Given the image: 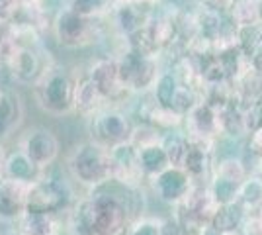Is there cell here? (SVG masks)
I'll list each match as a JSON object with an SVG mask.
<instances>
[{
	"mask_svg": "<svg viewBox=\"0 0 262 235\" xmlns=\"http://www.w3.org/2000/svg\"><path fill=\"white\" fill-rule=\"evenodd\" d=\"M73 177L88 188H96L112 179V157L110 149L96 141H84L75 147L69 159Z\"/></svg>",
	"mask_w": 262,
	"mask_h": 235,
	"instance_id": "obj_1",
	"label": "cell"
},
{
	"mask_svg": "<svg viewBox=\"0 0 262 235\" xmlns=\"http://www.w3.org/2000/svg\"><path fill=\"white\" fill-rule=\"evenodd\" d=\"M35 96L43 112L51 116L73 114L75 78L61 67H47L35 82Z\"/></svg>",
	"mask_w": 262,
	"mask_h": 235,
	"instance_id": "obj_2",
	"label": "cell"
},
{
	"mask_svg": "<svg viewBox=\"0 0 262 235\" xmlns=\"http://www.w3.org/2000/svg\"><path fill=\"white\" fill-rule=\"evenodd\" d=\"M98 18L80 16L71 8H61L55 14L53 32L57 44L65 49H84L98 41L100 26Z\"/></svg>",
	"mask_w": 262,
	"mask_h": 235,
	"instance_id": "obj_3",
	"label": "cell"
},
{
	"mask_svg": "<svg viewBox=\"0 0 262 235\" xmlns=\"http://www.w3.org/2000/svg\"><path fill=\"white\" fill-rule=\"evenodd\" d=\"M94 212V235H125L131 220L125 206L104 186L90 192Z\"/></svg>",
	"mask_w": 262,
	"mask_h": 235,
	"instance_id": "obj_4",
	"label": "cell"
},
{
	"mask_svg": "<svg viewBox=\"0 0 262 235\" xmlns=\"http://www.w3.org/2000/svg\"><path fill=\"white\" fill-rule=\"evenodd\" d=\"M118 59L121 80L129 89L131 94H145L153 90L157 78L161 75L159 69V57L155 55H141L125 47Z\"/></svg>",
	"mask_w": 262,
	"mask_h": 235,
	"instance_id": "obj_5",
	"label": "cell"
},
{
	"mask_svg": "<svg viewBox=\"0 0 262 235\" xmlns=\"http://www.w3.org/2000/svg\"><path fill=\"white\" fill-rule=\"evenodd\" d=\"M131 118L118 108H104L92 118H88V132L92 141H96L104 147H114L125 143L131 139L133 134Z\"/></svg>",
	"mask_w": 262,
	"mask_h": 235,
	"instance_id": "obj_6",
	"label": "cell"
},
{
	"mask_svg": "<svg viewBox=\"0 0 262 235\" xmlns=\"http://www.w3.org/2000/svg\"><path fill=\"white\" fill-rule=\"evenodd\" d=\"M69 204H71V190L63 180L39 177L37 180L30 182L26 212L59 216L69 208Z\"/></svg>",
	"mask_w": 262,
	"mask_h": 235,
	"instance_id": "obj_7",
	"label": "cell"
},
{
	"mask_svg": "<svg viewBox=\"0 0 262 235\" xmlns=\"http://www.w3.org/2000/svg\"><path fill=\"white\" fill-rule=\"evenodd\" d=\"M88 78L96 84V89L102 92V96L106 102H123L131 96L129 89L125 87V82L121 80L120 67H118V59L116 57H100L96 59L86 71Z\"/></svg>",
	"mask_w": 262,
	"mask_h": 235,
	"instance_id": "obj_8",
	"label": "cell"
},
{
	"mask_svg": "<svg viewBox=\"0 0 262 235\" xmlns=\"http://www.w3.org/2000/svg\"><path fill=\"white\" fill-rule=\"evenodd\" d=\"M20 149L30 157V161L35 167L45 170V168L51 167L61 155V141L51 130L33 127L24 135Z\"/></svg>",
	"mask_w": 262,
	"mask_h": 235,
	"instance_id": "obj_9",
	"label": "cell"
},
{
	"mask_svg": "<svg viewBox=\"0 0 262 235\" xmlns=\"http://www.w3.org/2000/svg\"><path fill=\"white\" fill-rule=\"evenodd\" d=\"M112 157V179L129 184V186H141L145 175L139 165V151L131 141L110 147Z\"/></svg>",
	"mask_w": 262,
	"mask_h": 235,
	"instance_id": "obj_10",
	"label": "cell"
},
{
	"mask_svg": "<svg viewBox=\"0 0 262 235\" xmlns=\"http://www.w3.org/2000/svg\"><path fill=\"white\" fill-rule=\"evenodd\" d=\"M151 180V186H153V192L157 194L159 200L166 202V204H178L186 198L188 190L192 188L194 180L192 177L186 173L182 167H166L163 173L155 175Z\"/></svg>",
	"mask_w": 262,
	"mask_h": 235,
	"instance_id": "obj_11",
	"label": "cell"
},
{
	"mask_svg": "<svg viewBox=\"0 0 262 235\" xmlns=\"http://www.w3.org/2000/svg\"><path fill=\"white\" fill-rule=\"evenodd\" d=\"M30 182L0 175V220L16 222L26 212Z\"/></svg>",
	"mask_w": 262,
	"mask_h": 235,
	"instance_id": "obj_12",
	"label": "cell"
},
{
	"mask_svg": "<svg viewBox=\"0 0 262 235\" xmlns=\"http://www.w3.org/2000/svg\"><path fill=\"white\" fill-rule=\"evenodd\" d=\"M112 14H114V22L116 28L121 32V35H129L131 32L139 30L143 26H147L149 18L153 16V6L143 4V2H135V0H114L112 6Z\"/></svg>",
	"mask_w": 262,
	"mask_h": 235,
	"instance_id": "obj_13",
	"label": "cell"
},
{
	"mask_svg": "<svg viewBox=\"0 0 262 235\" xmlns=\"http://www.w3.org/2000/svg\"><path fill=\"white\" fill-rule=\"evenodd\" d=\"M8 65H10L14 77L20 82H28V84L30 82L35 84L39 80V77L45 73V69L49 67L41 61L39 51L33 49L32 45H18L16 51L12 53Z\"/></svg>",
	"mask_w": 262,
	"mask_h": 235,
	"instance_id": "obj_14",
	"label": "cell"
},
{
	"mask_svg": "<svg viewBox=\"0 0 262 235\" xmlns=\"http://www.w3.org/2000/svg\"><path fill=\"white\" fill-rule=\"evenodd\" d=\"M106 98L96 89V84L88 78V75H82L75 80V96H73V114L80 118H92L94 114L106 108Z\"/></svg>",
	"mask_w": 262,
	"mask_h": 235,
	"instance_id": "obj_15",
	"label": "cell"
},
{
	"mask_svg": "<svg viewBox=\"0 0 262 235\" xmlns=\"http://www.w3.org/2000/svg\"><path fill=\"white\" fill-rule=\"evenodd\" d=\"M186 132L200 135H208V137H217L221 135V123H219V110L206 100H200L184 116Z\"/></svg>",
	"mask_w": 262,
	"mask_h": 235,
	"instance_id": "obj_16",
	"label": "cell"
},
{
	"mask_svg": "<svg viewBox=\"0 0 262 235\" xmlns=\"http://www.w3.org/2000/svg\"><path fill=\"white\" fill-rule=\"evenodd\" d=\"M149 34L153 37L155 45L166 51L172 49L178 41V26H176V10L172 12H153L147 22Z\"/></svg>",
	"mask_w": 262,
	"mask_h": 235,
	"instance_id": "obj_17",
	"label": "cell"
},
{
	"mask_svg": "<svg viewBox=\"0 0 262 235\" xmlns=\"http://www.w3.org/2000/svg\"><path fill=\"white\" fill-rule=\"evenodd\" d=\"M24 120L22 98L14 90L0 92V141L12 135Z\"/></svg>",
	"mask_w": 262,
	"mask_h": 235,
	"instance_id": "obj_18",
	"label": "cell"
},
{
	"mask_svg": "<svg viewBox=\"0 0 262 235\" xmlns=\"http://www.w3.org/2000/svg\"><path fill=\"white\" fill-rule=\"evenodd\" d=\"M16 222L20 235H61V224L55 213L24 212Z\"/></svg>",
	"mask_w": 262,
	"mask_h": 235,
	"instance_id": "obj_19",
	"label": "cell"
},
{
	"mask_svg": "<svg viewBox=\"0 0 262 235\" xmlns=\"http://www.w3.org/2000/svg\"><path fill=\"white\" fill-rule=\"evenodd\" d=\"M2 175L12 177V179L24 180V182H33V180H37L43 175V170L35 167L32 161H30V157L20 149V151H12L8 157H4Z\"/></svg>",
	"mask_w": 262,
	"mask_h": 235,
	"instance_id": "obj_20",
	"label": "cell"
},
{
	"mask_svg": "<svg viewBox=\"0 0 262 235\" xmlns=\"http://www.w3.org/2000/svg\"><path fill=\"white\" fill-rule=\"evenodd\" d=\"M182 168L192 177L194 182H208V179H211L213 175V153L188 145Z\"/></svg>",
	"mask_w": 262,
	"mask_h": 235,
	"instance_id": "obj_21",
	"label": "cell"
},
{
	"mask_svg": "<svg viewBox=\"0 0 262 235\" xmlns=\"http://www.w3.org/2000/svg\"><path fill=\"white\" fill-rule=\"evenodd\" d=\"M139 151V165L145 175V179H153L155 175L163 173L166 167H170L168 163V157L164 153L161 141L159 143H151V145H145Z\"/></svg>",
	"mask_w": 262,
	"mask_h": 235,
	"instance_id": "obj_22",
	"label": "cell"
},
{
	"mask_svg": "<svg viewBox=\"0 0 262 235\" xmlns=\"http://www.w3.org/2000/svg\"><path fill=\"white\" fill-rule=\"evenodd\" d=\"M161 145L168 157V163L172 167H182L184 165L186 153H188V139L186 134L180 130H168L161 135Z\"/></svg>",
	"mask_w": 262,
	"mask_h": 235,
	"instance_id": "obj_23",
	"label": "cell"
},
{
	"mask_svg": "<svg viewBox=\"0 0 262 235\" xmlns=\"http://www.w3.org/2000/svg\"><path fill=\"white\" fill-rule=\"evenodd\" d=\"M245 213H247V210H245L237 200L229 202V204H219L217 212L213 216L211 224L215 225L221 233L237 231L241 227V222H243Z\"/></svg>",
	"mask_w": 262,
	"mask_h": 235,
	"instance_id": "obj_24",
	"label": "cell"
},
{
	"mask_svg": "<svg viewBox=\"0 0 262 235\" xmlns=\"http://www.w3.org/2000/svg\"><path fill=\"white\" fill-rule=\"evenodd\" d=\"M237 202L247 212L262 208V177L249 175L243 180L239 186V194H237Z\"/></svg>",
	"mask_w": 262,
	"mask_h": 235,
	"instance_id": "obj_25",
	"label": "cell"
},
{
	"mask_svg": "<svg viewBox=\"0 0 262 235\" xmlns=\"http://www.w3.org/2000/svg\"><path fill=\"white\" fill-rule=\"evenodd\" d=\"M213 175L225 180H231L235 184H241L249 177V168H247V163L241 157L229 155L223 157L217 165H213Z\"/></svg>",
	"mask_w": 262,
	"mask_h": 235,
	"instance_id": "obj_26",
	"label": "cell"
},
{
	"mask_svg": "<svg viewBox=\"0 0 262 235\" xmlns=\"http://www.w3.org/2000/svg\"><path fill=\"white\" fill-rule=\"evenodd\" d=\"M227 16L237 28L260 24V20H258V0H235Z\"/></svg>",
	"mask_w": 262,
	"mask_h": 235,
	"instance_id": "obj_27",
	"label": "cell"
},
{
	"mask_svg": "<svg viewBox=\"0 0 262 235\" xmlns=\"http://www.w3.org/2000/svg\"><path fill=\"white\" fill-rule=\"evenodd\" d=\"M262 39V24H252L245 28H237V47L243 51V55L254 59L258 53V45Z\"/></svg>",
	"mask_w": 262,
	"mask_h": 235,
	"instance_id": "obj_28",
	"label": "cell"
},
{
	"mask_svg": "<svg viewBox=\"0 0 262 235\" xmlns=\"http://www.w3.org/2000/svg\"><path fill=\"white\" fill-rule=\"evenodd\" d=\"M178 87H180V82L176 80L172 71H163L153 87V98L161 106H170V102L174 98Z\"/></svg>",
	"mask_w": 262,
	"mask_h": 235,
	"instance_id": "obj_29",
	"label": "cell"
},
{
	"mask_svg": "<svg viewBox=\"0 0 262 235\" xmlns=\"http://www.w3.org/2000/svg\"><path fill=\"white\" fill-rule=\"evenodd\" d=\"M125 41H127V49L135 51V53H141V55H155L159 57L161 49L155 45L153 37L149 34V28L143 26L139 30L131 32L129 35H125Z\"/></svg>",
	"mask_w": 262,
	"mask_h": 235,
	"instance_id": "obj_30",
	"label": "cell"
},
{
	"mask_svg": "<svg viewBox=\"0 0 262 235\" xmlns=\"http://www.w3.org/2000/svg\"><path fill=\"white\" fill-rule=\"evenodd\" d=\"M67 8L75 10L86 18H100L108 14L114 6V0H67Z\"/></svg>",
	"mask_w": 262,
	"mask_h": 235,
	"instance_id": "obj_31",
	"label": "cell"
},
{
	"mask_svg": "<svg viewBox=\"0 0 262 235\" xmlns=\"http://www.w3.org/2000/svg\"><path fill=\"white\" fill-rule=\"evenodd\" d=\"M239 186L241 184H235V182L215 177V175H211V180H209V188H211V192H213V196H215V200L219 204H229V202L237 200Z\"/></svg>",
	"mask_w": 262,
	"mask_h": 235,
	"instance_id": "obj_32",
	"label": "cell"
},
{
	"mask_svg": "<svg viewBox=\"0 0 262 235\" xmlns=\"http://www.w3.org/2000/svg\"><path fill=\"white\" fill-rule=\"evenodd\" d=\"M200 100H202V94H200L198 90L188 89V87H182V84H180L178 90H176L174 98H172V102H170V108L176 110L178 114L186 116V114L190 112Z\"/></svg>",
	"mask_w": 262,
	"mask_h": 235,
	"instance_id": "obj_33",
	"label": "cell"
},
{
	"mask_svg": "<svg viewBox=\"0 0 262 235\" xmlns=\"http://www.w3.org/2000/svg\"><path fill=\"white\" fill-rule=\"evenodd\" d=\"M161 135H163L161 130H157L151 123L141 122L139 125H133V134H131L129 141L137 149H141V147L151 145V143H159L161 141Z\"/></svg>",
	"mask_w": 262,
	"mask_h": 235,
	"instance_id": "obj_34",
	"label": "cell"
},
{
	"mask_svg": "<svg viewBox=\"0 0 262 235\" xmlns=\"http://www.w3.org/2000/svg\"><path fill=\"white\" fill-rule=\"evenodd\" d=\"M125 235H161V220L141 216L135 222H131Z\"/></svg>",
	"mask_w": 262,
	"mask_h": 235,
	"instance_id": "obj_35",
	"label": "cell"
},
{
	"mask_svg": "<svg viewBox=\"0 0 262 235\" xmlns=\"http://www.w3.org/2000/svg\"><path fill=\"white\" fill-rule=\"evenodd\" d=\"M237 231L241 235H262V208L245 213Z\"/></svg>",
	"mask_w": 262,
	"mask_h": 235,
	"instance_id": "obj_36",
	"label": "cell"
},
{
	"mask_svg": "<svg viewBox=\"0 0 262 235\" xmlns=\"http://www.w3.org/2000/svg\"><path fill=\"white\" fill-rule=\"evenodd\" d=\"M247 153L252 159H262V125L252 130L249 134V141H247Z\"/></svg>",
	"mask_w": 262,
	"mask_h": 235,
	"instance_id": "obj_37",
	"label": "cell"
},
{
	"mask_svg": "<svg viewBox=\"0 0 262 235\" xmlns=\"http://www.w3.org/2000/svg\"><path fill=\"white\" fill-rule=\"evenodd\" d=\"M161 235H190L174 216L161 220Z\"/></svg>",
	"mask_w": 262,
	"mask_h": 235,
	"instance_id": "obj_38",
	"label": "cell"
},
{
	"mask_svg": "<svg viewBox=\"0 0 262 235\" xmlns=\"http://www.w3.org/2000/svg\"><path fill=\"white\" fill-rule=\"evenodd\" d=\"M206 6H209V8H215V10L223 12V14H229L231 6H233V2L235 0H202Z\"/></svg>",
	"mask_w": 262,
	"mask_h": 235,
	"instance_id": "obj_39",
	"label": "cell"
},
{
	"mask_svg": "<svg viewBox=\"0 0 262 235\" xmlns=\"http://www.w3.org/2000/svg\"><path fill=\"white\" fill-rule=\"evenodd\" d=\"M198 235H223L221 231H219L215 225L211 224V222H208V224L202 225V229H200V233Z\"/></svg>",
	"mask_w": 262,
	"mask_h": 235,
	"instance_id": "obj_40",
	"label": "cell"
},
{
	"mask_svg": "<svg viewBox=\"0 0 262 235\" xmlns=\"http://www.w3.org/2000/svg\"><path fill=\"white\" fill-rule=\"evenodd\" d=\"M2 165H4V155H2V147H0V175H2Z\"/></svg>",
	"mask_w": 262,
	"mask_h": 235,
	"instance_id": "obj_41",
	"label": "cell"
},
{
	"mask_svg": "<svg viewBox=\"0 0 262 235\" xmlns=\"http://www.w3.org/2000/svg\"><path fill=\"white\" fill-rule=\"evenodd\" d=\"M256 57H262V39H260V45H258V53H256Z\"/></svg>",
	"mask_w": 262,
	"mask_h": 235,
	"instance_id": "obj_42",
	"label": "cell"
},
{
	"mask_svg": "<svg viewBox=\"0 0 262 235\" xmlns=\"http://www.w3.org/2000/svg\"><path fill=\"white\" fill-rule=\"evenodd\" d=\"M223 235H241L239 231H229V233H223Z\"/></svg>",
	"mask_w": 262,
	"mask_h": 235,
	"instance_id": "obj_43",
	"label": "cell"
}]
</instances>
